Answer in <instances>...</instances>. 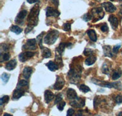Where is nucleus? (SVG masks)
I'll return each mask as SVG.
<instances>
[{
  "instance_id": "f257e3e1",
  "label": "nucleus",
  "mask_w": 122,
  "mask_h": 116,
  "mask_svg": "<svg viewBox=\"0 0 122 116\" xmlns=\"http://www.w3.org/2000/svg\"><path fill=\"white\" fill-rule=\"evenodd\" d=\"M39 11H40V9L38 5H36L32 7L28 18L29 26L32 25V26H34L37 24Z\"/></svg>"
},
{
  "instance_id": "f03ea898",
  "label": "nucleus",
  "mask_w": 122,
  "mask_h": 116,
  "mask_svg": "<svg viewBox=\"0 0 122 116\" xmlns=\"http://www.w3.org/2000/svg\"><path fill=\"white\" fill-rule=\"evenodd\" d=\"M59 36V32L56 30H52L48 32L44 38L45 43L48 45L53 44L57 40Z\"/></svg>"
},
{
  "instance_id": "7ed1b4c3",
  "label": "nucleus",
  "mask_w": 122,
  "mask_h": 116,
  "mask_svg": "<svg viewBox=\"0 0 122 116\" xmlns=\"http://www.w3.org/2000/svg\"><path fill=\"white\" fill-rule=\"evenodd\" d=\"M34 55V53L30 52V51H26V52L21 53V54H19L18 57H19V60L21 62H25L30 58L33 57Z\"/></svg>"
},
{
  "instance_id": "20e7f679",
  "label": "nucleus",
  "mask_w": 122,
  "mask_h": 116,
  "mask_svg": "<svg viewBox=\"0 0 122 116\" xmlns=\"http://www.w3.org/2000/svg\"><path fill=\"white\" fill-rule=\"evenodd\" d=\"M70 105L72 106H75L76 108H82L84 106L85 100L79 97H77L76 99L73 100V101L70 103Z\"/></svg>"
},
{
  "instance_id": "39448f33",
  "label": "nucleus",
  "mask_w": 122,
  "mask_h": 116,
  "mask_svg": "<svg viewBox=\"0 0 122 116\" xmlns=\"http://www.w3.org/2000/svg\"><path fill=\"white\" fill-rule=\"evenodd\" d=\"M37 48L36 40L35 39H28L26 42V43L25 45V49L26 50H34Z\"/></svg>"
},
{
  "instance_id": "423d86ee",
  "label": "nucleus",
  "mask_w": 122,
  "mask_h": 116,
  "mask_svg": "<svg viewBox=\"0 0 122 116\" xmlns=\"http://www.w3.org/2000/svg\"><path fill=\"white\" fill-rule=\"evenodd\" d=\"M46 14L47 17H57L60 15L59 12L51 7H48L46 9Z\"/></svg>"
},
{
  "instance_id": "0eeeda50",
  "label": "nucleus",
  "mask_w": 122,
  "mask_h": 116,
  "mask_svg": "<svg viewBox=\"0 0 122 116\" xmlns=\"http://www.w3.org/2000/svg\"><path fill=\"white\" fill-rule=\"evenodd\" d=\"M27 14H28V12L26 10H23L21 12H20L15 19V22L17 23H22L23 22V20L25 19Z\"/></svg>"
},
{
  "instance_id": "6e6552de",
  "label": "nucleus",
  "mask_w": 122,
  "mask_h": 116,
  "mask_svg": "<svg viewBox=\"0 0 122 116\" xmlns=\"http://www.w3.org/2000/svg\"><path fill=\"white\" fill-rule=\"evenodd\" d=\"M64 84H65V81H64V79L60 77H57L56 81L54 85V89L57 90H61L64 87Z\"/></svg>"
},
{
  "instance_id": "1a4fd4ad",
  "label": "nucleus",
  "mask_w": 122,
  "mask_h": 116,
  "mask_svg": "<svg viewBox=\"0 0 122 116\" xmlns=\"http://www.w3.org/2000/svg\"><path fill=\"white\" fill-rule=\"evenodd\" d=\"M25 94V90L22 89L17 88V89H15L12 95V99L14 100H18L19 99L20 97H22Z\"/></svg>"
},
{
  "instance_id": "9d476101",
  "label": "nucleus",
  "mask_w": 122,
  "mask_h": 116,
  "mask_svg": "<svg viewBox=\"0 0 122 116\" xmlns=\"http://www.w3.org/2000/svg\"><path fill=\"white\" fill-rule=\"evenodd\" d=\"M102 6L106 9L107 12L110 13H112L116 10V7L113 5L111 3L109 2H106L102 4Z\"/></svg>"
},
{
  "instance_id": "9b49d317",
  "label": "nucleus",
  "mask_w": 122,
  "mask_h": 116,
  "mask_svg": "<svg viewBox=\"0 0 122 116\" xmlns=\"http://www.w3.org/2000/svg\"><path fill=\"white\" fill-rule=\"evenodd\" d=\"M109 21L111 23V25L114 29H116L118 27V21L117 17H115L114 15H111L109 18Z\"/></svg>"
},
{
  "instance_id": "f8f14e48",
  "label": "nucleus",
  "mask_w": 122,
  "mask_h": 116,
  "mask_svg": "<svg viewBox=\"0 0 122 116\" xmlns=\"http://www.w3.org/2000/svg\"><path fill=\"white\" fill-rule=\"evenodd\" d=\"M45 95V100L47 103H49L51 101H52L54 98V95L53 93L51 91L49 90H45L44 94Z\"/></svg>"
},
{
  "instance_id": "ddd939ff",
  "label": "nucleus",
  "mask_w": 122,
  "mask_h": 116,
  "mask_svg": "<svg viewBox=\"0 0 122 116\" xmlns=\"http://www.w3.org/2000/svg\"><path fill=\"white\" fill-rule=\"evenodd\" d=\"M32 73V69L29 67H26L23 70V76L26 79H28L30 78Z\"/></svg>"
},
{
  "instance_id": "4468645a",
  "label": "nucleus",
  "mask_w": 122,
  "mask_h": 116,
  "mask_svg": "<svg viewBox=\"0 0 122 116\" xmlns=\"http://www.w3.org/2000/svg\"><path fill=\"white\" fill-rule=\"evenodd\" d=\"M67 95L68 99L70 100H75L77 98V94H76V91L73 89H68L67 90Z\"/></svg>"
},
{
  "instance_id": "2eb2a0df",
  "label": "nucleus",
  "mask_w": 122,
  "mask_h": 116,
  "mask_svg": "<svg viewBox=\"0 0 122 116\" xmlns=\"http://www.w3.org/2000/svg\"><path fill=\"white\" fill-rule=\"evenodd\" d=\"M17 65V61L16 60H11L10 61L7 63L6 65V69L7 70H12L15 68Z\"/></svg>"
},
{
  "instance_id": "dca6fc26",
  "label": "nucleus",
  "mask_w": 122,
  "mask_h": 116,
  "mask_svg": "<svg viewBox=\"0 0 122 116\" xmlns=\"http://www.w3.org/2000/svg\"><path fill=\"white\" fill-rule=\"evenodd\" d=\"M103 50H104V54L107 57H112L113 56L112 53V50L110 46L106 45L103 47Z\"/></svg>"
},
{
  "instance_id": "f3484780",
  "label": "nucleus",
  "mask_w": 122,
  "mask_h": 116,
  "mask_svg": "<svg viewBox=\"0 0 122 116\" xmlns=\"http://www.w3.org/2000/svg\"><path fill=\"white\" fill-rule=\"evenodd\" d=\"M88 36H89V38L90 39V40L93 42H96L97 40V36L96 34V32H95L94 30H92V29H90L87 32Z\"/></svg>"
},
{
  "instance_id": "a211bd4d",
  "label": "nucleus",
  "mask_w": 122,
  "mask_h": 116,
  "mask_svg": "<svg viewBox=\"0 0 122 116\" xmlns=\"http://www.w3.org/2000/svg\"><path fill=\"white\" fill-rule=\"evenodd\" d=\"M46 66L48 67L49 69L51 71H55L56 70L58 69V66L55 62H54L53 61H50L49 62H48L46 64Z\"/></svg>"
},
{
  "instance_id": "6ab92c4d",
  "label": "nucleus",
  "mask_w": 122,
  "mask_h": 116,
  "mask_svg": "<svg viewBox=\"0 0 122 116\" xmlns=\"http://www.w3.org/2000/svg\"><path fill=\"white\" fill-rule=\"evenodd\" d=\"M68 45H70V43L68 44V43H61L60 45H59V47H57V49H56V51L58 54H61L63 53V51L65 50V48L67 46H68Z\"/></svg>"
},
{
  "instance_id": "aec40b11",
  "label": "nucleus",
  "mask_w": 122,
  "mask_h": 116,
  "mask_svg": "<svg viewBox=\"0 0 122 116\" xmlns=\"http://www.w3.org/2000/svg\"><path fill=\"white\" fill-rule=\"evenodd\" d=\"M51 56V52L47 48H43L42 49V56L43 58H49Z\"/></svg>"
},
{
  "instance_id": "412c9836",
  "label": "nucleus",
  "mask_w": 122,
  "mask_h": 116,
  "mask_svg": "<svg viewBox=\"0 0 122 116\" xmlns=\"http://www.w3.org/2000/svg\"><path fill=\"white\" fill-rule=\"evenodd\" d=\"M96 60H97L96 57L91 56H89V58L86 59V61H85V63H86V65H92V64H94Z\"/></svg>"
},
{
  "instance_id": "4be33fe9",
  "label": "nucleus",
  "mask_w": 122,
  "mask_h": 116,
  "mask_svg": "<svg viewBox=\"0 0 122 116\" xmlns=\"http://www.w3.org/2000/svg\"><path fill=\"white\" fill-rule=\"evenodd\" d=\"M121 76H122V72L120 70H115L113 72L112 78L114 80H116V79L119 78Z\"/></svg>"
},
{
  "instance_id": "5701e85b",
  "label": "nucleus",
  "mask_w": 122,
  "mask_h": 116,
  "mask_svg": "<svg viewBox=\"0 0 122 116\" xmlns=\"http://www.w3.org/2000/svg\"><path fill=\"white\" fill-rule=\"evenodd\" d=\"M10 30H11V31H12L13 32H14V33L17 34H20L22 32L23 29H21V28H20L19 26H16V25H14V26H12L11 27Z\"/></svg>"
},
{
  "instance_id": "b1692460",
  "label": "nucleus",
  "mask_w": 122,
  "mask_h": 116,
  "mask_svg": "<svg viewBox=\"0 0 122 116\" xmlns=\"http://www.w3.org/2000/svg\"><path fill=\"white\" fill-rule=\"evenodd\" d=\"M28 83L27 81L25 80V79H21V81H20V82L18 83V85H17V88L22 89H24L23 87H28ZM25 90V89H24Z\"/></svg>"
},
{
  "instance_id": "393cba45",
  "label": "nucleus",
  "mask_w": 122,
  "mask_h": 116,
  "mask_svg": "<svg viewBox=\"0 0 122 116\" xmlns=\"http://www.w3.org/2000/svg\"><path fill=\"white\" fill-rule=\"evenodd\" d=\"M9 78H10V75L7 74L6 73H4L2 74L1 75V79L4 82V84H6L7 83V81H9Z\"/></svg>"
},
{
  "instance_id": "a878e982",
  "label": "nucleus",
  "mask_w": 122,
  "mask_h": 116,
  "mask_svg": "<svg viewBox=\"0 0 122 116\" xmlns=\"http://www.w3.org/2000/svg\"><path fill=\"white\" fill-rule=\"evenodd\" d=\"M79 89H80L81 91L83 92L84 93H87L90 91V88L88 86L84 85V84H81L79 86Z\"/></svg>"
},
{
  "instance_id": "bb28decb",
  "label": "nucleus",
  "mask_w": 122,
  "mask_h": 116,
  "mask_svg": "<svg viewBox=\"0 0 122 116\" xmlns=\"http://www.w3.org/2000/svg\"><path fill=\"white\" fill-rule=\"evenodd\" d=\"M65 106V102L64 101H60L59 103H57V109H59V111H62L64 109V106Z\"/></svg>"
},
{
  "instance_id": "cd10ccee",
  "label": "nucleus",
  "mask_w": 122,
  "mask_h": 116,
  "mask_svg": "<svg viewBox=\"0 0 122 116\" xmlns=\"http://www.w3.org/2000/svg\"><path fill=\"white\" fill-rule=\"evenodd\" d=\"M9 97L7 95H4L1 98V105H3V104L7 103L9 101Z\"/></svg>"
},
{
  "instance_id": "c85d7f7f",
  "label": "nucleus",
  "mask_w": 122,
  "mask_h": 116,
  "mask_svg": "<svg viewBox=\"0 0 122 116\" xmlns=\"http://www.w3.org/2000/svg\"><path fill=\"white\" fill-rule=\"evenodd\" d=\"M93 50H92L90 48H86V50H84V54L86 56H93Z\"/></svg>"
},
{
  "instance_id": "c756f323",
  "label": "nucleus",
  "mask_w": 122,
  "mask_h": 116,
  "mask_svg": "<svg viewBox=\"0 0 122 116\" xmlns=\"http://www.w3.org/2000/svg\"><path fill=\"white\" fill-rule=\"evenodd\" d=\"M63 28H64V30L65 31H70L71 29V24L69 23H66L64 24Z\"/></svg>"
},
{
  "instance_id": "7c9ffc66",
  "label": "nucleus",
  "mask_w": 122,
  "mask_h": 116,
  "mask_svg": "<svg viewBox=\"0 0 122 116\" xmlns=\"http://www.w3.org/2000/svg\"><path fill=\"white\" fill-rule=\"evenodd\" d=\"M62 95L61 94H57L56 97L55 104H57L58 103H59L60 101H62Z\"/></svg>"
},
{
  "instance_id": "2f4dec72",
  "label": "nucleus",
  "mask_w": 122,
  "mask_h": 116,
  "mask_svg": "<svg viewBox=\"0 0 122 116\" xmlns=\"http://www.w3.org/2000/svg\"><path fill=\"white\" fill-rule=\"evenodd\" d=\"M102 71L103 72V73H105V74H107L109 72V67L108 65H107L106 64H104L103 65V67H102Z\"/></svg>"
},
{
  "instance_id": "473e14b6",
  "label": "nucleus",
  "mask_w": 122,
  "mask_h": 116,
  "mask_svg": "<svg viewBox=\"0 0 122 116\" xmlns=\"http://www.w3.org/2000/svg\"><path fill=\"white\" fill-rule=\"evenodd\" d=\"M92 16L90 14H86V15H84L83 18H84V20L86 21H88L92 19Z\"/></svg>"
},
{
  "instance_id": "72a5a7b5",
  "label": "nucleus",
  "mask_w": 122,
  "mask_h": 116,
  "mask_svg": "<svg viewBox=\"0 0 122 116\" xmlns=\"http://www.w3.org/2000/svg\"><path fill=\"white\" fill-rule=\"evenodd\" d=\"M115 101L117 103L120 104L122 103V95H118L115 97Z\"/></svg>"
},
{
  "instance_id": "f704fd0d",
  "label": "nucleus",
  "mask_w": 122,
  "mask_h": 116,
  "mask_svg": "<svg viewBox=\"0 0 122 116\" xmlns=\"http://www.w3.org/2000/svg\"><path fill=\"white\" fill-rule=\"evenodd\" d=\"M10 55L9 53H4L2 56V59H3L4 61H7L9 59Z\"/></svg>"
},
{
  "instance_id": "c9c22d12",
  "label": "nucleus",
  "mask_w": 122,
  "mask_h": 116,
  "mask_svg": "<svg viewBox=\"0 0 122 116\" xmlns=\"http://www.w3.org/2000/svg\"><path fill=\"white\" fill-rule=\"evenodd\" d=\"M120 47H121L120 45H117L114 46V48H113V49H112L113 53H115V54H117V53L118 52V50H119Z\"/></svg>"
},
{
  "instance_id": "e433bc0d",
  "label": "nucleus",
  "mask_w": 122,
  "mask_h": 116,
  "mask_svg": "<svg viewBox=\"0 0 122 116\" xmlns=\"http://www.w3.org/2000/svg\"><path fill=\"white\" fill-rule=\"evenodd\" d=\"M101 30L104 32L107 31H108V26H107V25L106 23L103 24L101 27Z\"/></svg>"
},
{
  "instance_id": "4c0bfd02",
  "label": "nucleus",
  "mask_w": 122,
  "mask_h": 116,
  "mask_svg": "<svg viewBox=\"0 0 122 116\" xmlns=\"http://www.w3.org/2000/svg\"><path fill=\"white\" fill-rule=\"evenodd\" d=\"M74 112H75L74 109H73L72 108H70V109H68V110L67 111V116H73Z\"/></svg>"
},
{
  "instance_id": "58836bf2",
  "label": "nucleus",
  "mask_w": 122,
  "mask_h": 116,
  "mask_svg": "<svg viewBox=\"0 0 122 116\" xmlns=\"http://www.w3.org/2000/svg\"><path fill=\"white\" fill-rule=\"evenodd\" d=\"M42 36H43V33H42L40 36H38V40H39V43L40 44V47H42Z\"/></svg>"
},
{
  "instance_id": "ea45409f",
  "label": "nucleus",
  "mask_w": 122,
  "mask_h": 116,
  "mask_svg": "<svg viewBox=\"0 0 122 116\" xmlns=\"http://www.w3.org/2000/svg\"><path fill=\"white\" fill-rule=\"evenodd\" d=\"M51 1L57 7L59 6V0H51Z\"/></svg>"
},
{
  "instance_id": "a19ab883",
  "label": "nucleus",
  "mask_w": 122,
  "mask_h": 116,
  "mask_svg": "<svg viewBox=\"0 0 122 116\" xmlns=\"http://www.w3.org/2000/svg\"><path fill=\"white\" fill-rule=\"evenodd\" d=\"M26 1L29 4H33V3L38 2V0H26Z\"/></svg>"
},
{
  "instance_id": "79ce46f5",
  "label": "nucleus",
  "mask_w": 122,
  "mask_h": 116,
  "mask_svg": "<svg viewBox=\"0 0 122 116\" xmlns=\"http://www.w3.org/2000/svg\"><path fill=\"white\" fill-rule=\"evenodd\" d=\"M12 116V115L9 114H7V113H6V114H4V116Z\"/></svg>"
},
{
  "instance_id": "37998d69",
  "label": "nucleus",
  "mask_w": 122,
  "mask_h": 116,
  "mask_svg": "<svg viewBox=\"0 0 122 116\" xmlns=\"http://www.w3.org/2000/svg\"><path fill=\"white\" fill-rule=\"evenodd\" d=\"M118 116H122V112H120L119 114H118Z\"/></svg>"
},
{
  "instance_id": "c03bdc74",
  "label": "nucleus",
  "mask_w": 122,
  "mask_h": 116,
  "mask_svg": "<svg viewBox=\"0 0 122 116\" xmlns=\"http://www.w3.org/2000/svg\"><path fill=\"white\" fill-rule=\"evenodd\" d=\"M111 1H114V0H111Z\"/></svg>"
},
{
  "instance_id": "a18cd8bd",
  "label": "nucleus",
  "mask_w": 122,
  "mask_h": 116,
  "mask_svg": "<svg viewBox=\"0 0 122 116\" xmlns=\"http://www.w3.org/2000/svg\"><path fill=\"white\" fill-rule=\"evenodd\" d=\"M119 1H122V0H119Z\"/></svg>"
},
{
  "instance_id": "49530a36",
  "label": "nucleus",
  "mask_w": 122,
  "mask_h": 116,
  "mask_svg": "<svg viewBox=\"0 0 122 116\" xmlns=\"http://www.w3.org/2000/svg\"></svg>"
}]
</instances>
